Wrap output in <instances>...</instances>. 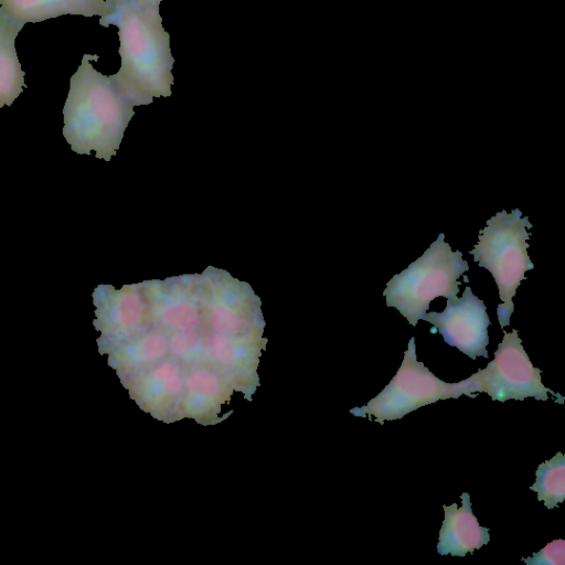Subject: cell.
<instances>
[{
    "instance_id": "cell-3",
    "label": "cell",
    "mask_w": 565,
    "mask_h": 565,
    "mask_svg": "<svg viewBox=\"0 0 565 565\" xmlns=\"http://www.w3.org/2000/svg\"><path fill=\"white\" fill-rule=\"evenodd\" d=\"M467 270L469 265L462 259V252H452L440 233L419 258L387 281L383 291L386 306L396 308L415 327L424 319L431 300L457 298L461 285L458 278Z\"/></svg>"
},
{
    "instance_id": "cell-1",
    "label": "cell",
    "mask_w": 565,
    "mask_h": 565,
    "mask_svg": "<svg viewBox=\"0 0 565 565\" xmlns=\"http://www.w3.org/2000/svg\"><path fill=\"white\" fill-rule=\"evenodd\" d=\"M113 12L99 24L118 28L121 66L110 75L120 93L134 106L149 105L153 98L169 97L174 83V58L170 35L162 26L159 6L135 0H109Z\"/></svg>"
},
{
    "instance_id": "cell-9",
    "label": "cell",
    "mask_w": 565,
    "mask_h": 565,
    "mask_svg": "<svg viewBox=\"0 0 565 565\" xmlns=\"http://www.w3.org/2000/svg\"><path fill=\"white\" fill-rule=\"evenodd\" d=\"M113 10L109 0H0V13L23 25L64 14L106 17Z\"/></svg>"
},
{
    "instance_id": "cell-12",
    "label": "cell",
    "mask_w": 565,
    "mask_h": 565,
    "mask_svg": "<svg viewBox=\"0 0 565 565\" xmlns=\"http://www.w3.org/2000/svg\"><path fill=\"white\" fill-rule=\"evenodd\" d=\"M182 390L180 366L177 362L158 365L146 377L145 396L150 405H162L175 397Z\"/></svg>"
},
{
    "instance_id": "cell-11",
    "label": "cell",
    "mask_w": 565,
    "mask_h": 565,
    "mask_svg": "<svg viewBox=\"0 0 565 565\" xmlns=\"http://www.w3.org/2000/svg\"><path fill=\"white\" fill-rule=\"evenodd\" d=\"M537 493V500L553 509L565 499V457L557 452L550 460L539 465L535 482L530 487Z\"/></svg>"
},
{
    "instance_id": "cell-4",
    "label": "cell",
    "mask_w": 565,
    "mask_h": 565,
    "mask_svg": "<svg viewBox=\"0 0 565 565\" xmlns=\"http://www.w3.org/2000/svg\"><path fill=\"white\" fill-rule=\"evenodd\" d=\"M527 216L514 209L511 213L504 210L490 217L486 227L479 231L478 243L469 252L479 267L488 269L499 288L502 303L498 306L497 315L500 327L510 324V317L514 311L512 298L521 281L525 279L524 273L534 268L527 255L532 227Z\"/></svg>"
},
{
    "instance_id": "cell-8",
    "label": "cell",
    "mask_w": 565,
    "mask_h": 565,
    "mask_svg": "<svg viewBox=\"0 0 565 565\" xmlns=\"http://www.w3.org/2000/svg\"><path fill=\"white\" fill-rule=\"evenodd\" d=\"M462 505H443L445 519L439 531L437 552L440 555L465 557L490 541L489 529L479 524L472 513L470 494H461Z\"/></svg>"
},
{
    "instance_id": "cell-15",
    "label": "cell",
    "mask_w": 565,
    "mask_h": 565,
    "mask_svg": "<svg viewBox=\"0 0 565 565\" xmlns=\"http://www.w3.org/2000/svg\"><path fill=\"white\" fill-rule=\"evenodd\" d=\"M135 1L142 3V4H148V6H159L162 0H135Z\"/></svg>"
},
{
    "instance_id": "cell-10",
    "label": "cell",
    "mask_w": 565,
    "mask_h": 565,
    "mask_svg": "<svg viewBox=\"0 0 565 565\" xmlns=\"http://www.w3.org/2000/svg\"><path fill=\"white\" fill-rule=\"evenodd\" d=\"M23 24L0 13V108L10 106L25 87L14 41Z\"/></svg>"
},
{
    "instance_id": "cell-2",
    "label": "cell",
    "mask_w": 565,
    "mask_h": 565,
    "mask_svg": "<svg viewBox=\"0 0 565 565\" xmlns=\"http://www.w3.org/2000/svg\"><path fill=\"white\" fill-rule=\"evenodd\" d=\"M98 58L96 54H84L70 79L63 136L74 152L89 156L94 151L96 158L109 161L135 111L109 76L93 67L90 61Z\"/></svg>"
},
{
    "instance_id": "cell-7",
    "label": "cell",
    "mask_w": 565,
    "mask_h": 565,
    "mask_svg": "<svg viewBox=\"0 0 565 565\" xmlns=\"http://www.w3.org/2000/svg\"><path fill=\"white\" fill-rule=\"evenodd\" d=\"M423 320L434 324L429 330L431 333L439 332L447 344L470 359L488 358V327L491 322L486 305L472 294L469 286L461 298L447 299L443 312H426Z\"/></svg>"
},
{
    "instance_id": "cell-5",
    "label": "cell",
    "mask_w": 565,
    "mask_h": 565,
    "mask_svg": "<svg viewBox=\"0 0 565 565\" xmlns=\"http://www.w3.org/2000/svg\"><path fill=\"white\" fill-rule=\"evenodd\" d=\"M503 340L494 352V359L484 369L460 381L462 395L475 398L477 394L484 392L493 401L505 402L523 401L526 397L546 401L547 393H551L557 403L563 404L564 397L542 383V371L530 361L518 330H503Z\"/></svg>"
},
{
    "instance_id": "cell-14",
    "label": "cell",
    "mask_w": 565,
    "mask_h": 565,
    "mask_svg": "<svg viewBox=\"0 0 565 565\" xmlns=\"http://www.w3.org/2000/svg\"><path fill=\"white\" fill-rule=\"evenodd\" d=\"M527 565H564L565 564V541L554 540L545 547L523 558Z\"/></svg>"
},
{
    "instance_id": "cell-6",
    "label": "cell",
    "mask_w": 565,
    "mask_h": 565,
    "mask_svg": "<svg viewBox=\"0 0 565 565\" xmlns=\"http://www.w3.org/2000/svg\"><path fill=\"white\" fill-rule=\"evenodd\" d=\"M461 395L460 382L446 383L417 361L415 338L412 337L391 382L366 405L352 408L350 413L358 417L369 416V419L374 416V422L383 425L385 420L401 419L422 406Z\"/></svg>"
},
{
    "instance_id": "cell-13",
    "label": "cell",
    "mask_w": 565,
    "mask_h": 565,
    "mask_svg": "<svg viewBox=\"0 0 565 565\" xmlns=\"http://www.w3.org/2000/svg\"><path fill=\"white\" fill-rule=\"evenodd\" d=\"M186 390L188 406L196 413L212 406L222 394V385L216 374L201 369L189 374Z\"/></svg>"
}]
</instances>
